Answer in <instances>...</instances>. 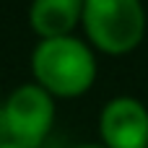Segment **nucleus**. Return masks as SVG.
<instances>
[{
    "label": "nucleus",
    "instance_id": "f03ea898",
    "mask_svg": "<svg viewBox=\"0 0 148 148\" xmlns=\"http://www.w3.org/2000/svg\"><path fill=\"white\" fill-rule=\"evenodd\" d=\"M81 21L86 36L107 55L135 49L146 34V10L140 0H83Z\"/></svg>",
    "mask_w": 148,
    "mask_h": 148
},
{
    "label": "nucleus",
    "instance_id": "39448f33",
    "mask_svg": "<svg viewBox=\"0 0 148 148\" xmlns=\"http://www.w3.org/2000/svg\"><path fill=\"white\" fill-rule=\"evenodd\" d=\"M83 0H34L31 3V29L42 39L70 36L75 23L81 21Z\"/></svg>",
    "mask_w": 148,
    "mask_h": 148
},
{
    "label": "nucleus",
    "instance_id": "20e7f679",
    "mask_svg": "<svg viewBox=\"0 0 148 148\" xmlns=\"http://www.w3.org/2000/svg\"><path fill=\"white\" fill-rule=\"evenodd\" d=\"M99 130L104 148H146L148 109L133 96H117L104 107Z\"/></svg>",
    "mask_w": 148,
    "mask_h": 148
},
{
    "label": "nucleus",
    "instance_id": "0eeeda50",
    "mask_svg": "<svg viewBox=\"0 0 148 148\" xmlns=\"http://www.w3.org/2000/svg\"><path fill=\"white\" fill-rule=\"evenodd\" d=\"M81 148H104V146H81Z\"/></svg>",
    "mask_w": 148,
    "mask_h": 148
},
{
    "label": "nucleus",
    "instance_id": "423d86ee",
    "mask_svg": "<svg viewBox=\"0 0 148 148\" xmlns=\"http://www.w3.org/2000/svg\"><path fill=\"white\" fill-rule=\"evenodd\" d=\"M0 148H23V146H16V143H10V140H5V143H0Z\"/></svg>",
    "mask_w": 148,
    "mask_h": 148
},
{
    "label": "nucleus",
    "instance_id": "7ed1b4c3",
    "mask_svg": "<svg viewBox=\"0 0 148 148\" xmlns=\"http://www.w3.org/2000/svg\"><path fill=\"white\" fill-rule=\"evenodd\" d=\"M55 122V101L39 83L18 86L5 107H3V125L10 143L23 148H36Z\"/></svg>",
    "mask_w": 148,
    "mask_h": 148
},
{
    "label": "nucleus",
    "instance_id": "f257e3e1",
    "mask_svg": "<svg viewBox=\"0 0 148 148\" xmlns=\"http://www.w3.org/2000/svg\"><path fill=\"white\" fill-rule=\"evenodd\" d=\"M34 83H39L52 96H81L91 88L96 78V60L88 44L75 36L42 39L31 55Z\"/></svg>",
    "mask_w": 148,
    "mask_h": 148
}]
</instances>
